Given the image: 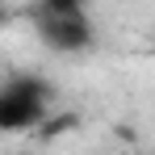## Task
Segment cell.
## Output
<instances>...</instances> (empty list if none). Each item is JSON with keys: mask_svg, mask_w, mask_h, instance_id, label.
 <instances>
[{"mask_svg": "<svg viewBox=\"0 0 155 155\" xmlns=\"http://www.w3.org/2000/svg\"><path fill=\"white\" fill-rule=\"evenodd\" d=\"M51 84L42 76H13L0 84V134H25L51 117Z\"/></svg>", "mask_w": 155, "mask_h": 155, "instance_id": "obj_2", "label": "cell"}, {"mask_svg": "<svg viewBox=\"0 0 155 155\" xmlns=\"http://www.w3.org/2000/svg\"><path fill=\"white\" fill-rule=\"evenodd\" d=\"M4 21H8V8H4V4H0V29H4Z\"/></svg>", "mask_w": 155, "mask_h": 155, "instance_id": "obj_3", "label": "cell"}, {"mask_svg": "<svg viewBox=\"0 0 155 155\" xmlns=\"http://www.w3.org/2000/svg\"><path fill=\"white\" fill-rule=\"evenodd\" d=\"M29 25L38 34V42L54 54H84L92 51L97 42V29L88 8L76 0H42V4H29Z\"/></svg>", "mask_w": 155, "mask_h": 155, "instance_id": "obj_1", "label": "cell"}]
</instances>
